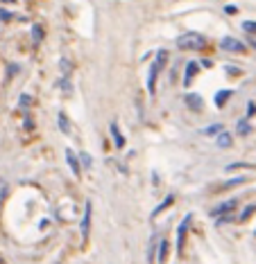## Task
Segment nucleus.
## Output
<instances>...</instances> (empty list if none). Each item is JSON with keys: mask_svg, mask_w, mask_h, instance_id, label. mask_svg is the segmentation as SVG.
I'll list each match as a JSON object with an SVG mask.
<instances>
[{"mask_svg": "<svg viewBox=\"0 0 256 264\" xmlns=\"http://www.w3.org/2000/svg\"><path fill=\"white\" fill-rule=\"evenodd\" d=\"M166 63H168V52H166V50H159V52H156L154 63L150 66V70H148V93H150V95L156 93V77H159V72L164 70Z\"/></svg>", "mask_w": 256, "mask_h": 264, "instance_id": "f257e3e1", "label": "nucleus"}, {"mask_svg": "<svg viewBox=\"0 0 256 264\" xmlns=\"http://www.w3.org/2000/svg\"><path fill=\"white\" fill-rule=\"evenodd\" d=\"M206 45V36L197 34V32H186V34L177 36V47L179 50H202Z\"/></svg>", "mask_w": 256, "mask_h": 264, "instance_id": "f03ea898", "label": "nucleus"}, {"mask_svg": "<svg viewBox=\"0 0 256 264\" xmlns=\"http://www.w3.org/2000/svg\"><path fill=\"white\" fill-rule=\"evenodd\" d=\"M220 47L227 52H234V55H245V52H247V45H245L243 41L234 39V36H224L220 41Z\"/></svg>", "mask_w": 256, "mask_h": 264, "instance_id": "7ed1b4c3", "label": "nucleus"}, {"mask_svg": "<svg viewBox=\"0 0 256 264\" xmlns=\"http://www.w3.org/2000/svg\"><path fill=\"white\" fill-rule=\"evenodd\" d=\"M191 215H186L184 221L179 224V228H177V253L179 255H184V244H186V233H188V226H191Z\"/></svg>", "mask_w": 256, "mask_h": 264, "instance_id": "20e7f679", "label": "nucleus"}, {"mask_svg": "<svg viewBox=\"0 0 256 264\" xmlns=\"http://www.w3.org/2000/svg\"><path fill=\"white\" fill-rule=\"evenodd\" d=\"M238 208V199H229V201H224L220 205H216V208L211 210V215L213 217H220V215H229V213H234V210Z\"/></svg>", "mask_w": 256, "mask_h": 264, "instance_id": "39448f33", "label": "nucleus"}, {"mask_svg": "<svg viewBox=\"0 0 256 264\" xmlns=\"http://www.w3.org/2000/svg\"><path fill=\"white\" fill-rule=\"evenodd\" d=\"M184 102H186V107L191 111H202V109H204V99H202L200 95H195V93H186L184 95Z\"/></svg>", "mask_w": 256, "mask_h": 264, "instance_id": "423d86ee", "label": "nucleus"}, {"mask_svg": "<svg viewBox=\"0 0 256 264\" xmlns=\"http://www.w3.org/2000/svg\"><path fill=\"white\" fill-rule=\"evenodd\" d=\"M91 210H93L91 201H86L84 217H82V237H84V240H88V230H91Z\"/></svg>", "mask_w": 256, "mask_h": 264, "instance_id": "0eeeda50", "label": "nucleus"}, {"mask_svg": "<svg viewBox=\"0 0 256 264\" xmlns=\"http://www.w3.org/2000/svg\"><path fill=\"white\" fill-rule=\"evenodd\" d=\"M66 161H68V165H71L73 174H75V176H80V174H82V165H80V161H77V156L73 154L71 149H66Z\"/></svg>", "mask_w": 256, "mask_h": 264, "instance_id": "6e6552de", "label": "nucleus"}, {"mask_svg": "<svg viewBox=\"0 0 256 264\" xmlns=\"http://www.w3.org/2000/svg\"><path fill=\"white\" fill-rule=\"evenodd\" d=\"M197 70H200V63H197V61H191V63L186 66V77H184V84H186V86L193 82V77L197 75Z\"/></svg>", "mask_w": 256, "mask_h": 264, "instance_id": "1a4fd4ad", "label": "nucleus"}, {"mask_svg": "<svg viewBox=\"0 0 256 264\" xmlns=\"http://www.w3.org/2000/svg\"><path fill=\"white\" fill-rule=\"evenodd\" d=\"M109 129H111V136H113V142H116V147H118V149H123V147H125V136L120 134L118 124L111 122V126H109Z\"/></svg>", "mask_w": 256, "mask_h": 264, "instance_id": "9d476101", "label": "nucleus"}, {"mask_svg": "<svg viewBox=\"0 0 256 264\" xmlns=\"http://www.w3.org/2000/svg\"><path fill=\"white\" fill-rule=\"evenodd\" d=\"M159 264H166V260H168V251H170V244L168 240H159Z\"/></svg>", "mask_w": 256, "mask_h": 264, "instance_id": "9b49d317", "label": "nucleus"}, {"mask_svg": "<svg viewBox=\"0 0 256 264\" xmlns=\"http://www.w3.org/2000/svg\"><path fill=\"white\" fill-rule=\"evenodd\" d=\"M231 134H227V131H220L218 134V147H222V149H227V147H231Z\"/></svg>", "mask_w": 256, "mask_h": 264, "instance_id": "f8f14e48", "label": "nucleus"}, {"mask_svg": "<svg viewBox=\"0 0 256 264\" xmlns=\"http://www.w3.org/2000/svg\"><path fill=\"white\" fill-rule=\"evenodd\" d=\"M231 93H234V91H220V93H218V95H216V107L222 109L224 104H227V99L231 97Z\"/></svg>", "mask_w": 256, "mask_h": 264, "instance_id": "ddd939ff", "label": "nucleus"}, {"mask_svg": "<svg viewBox=\"0 0 256 264\" xmlns=\"http://www.w3.org/2000/svg\"><path fill=\"white\" fill-rule=\"evenodd\" d=\"M172 201H175V197H168V199H166V201H164V203H161V205H159V208H156V210H154V213H152V219H156V217H159V215H161V213H164V210H166V208H168V205H172Z\"/></svg>", "mask_w": 256, "mask_h": 264, "instance_id": "4468645a", "label": "nucleus"}, {"mask_svg": "<svg viewBox=\"0 0 256 264\" xmlns=\"http://www.w3.org/2000/svg\"><path fill=\"white\" fill-rule=\"evenodd\" d=\"M247 181V176H238V178H231V181H227L222 186V190H229V188H236V186H243V183Z\"/></svg>", "mask_w": 256, "mask_h": 264, "instance_id": "2eb2a0df", "label": "nucleus"}, {"mask_svg": "<svg viewBox=\"0 0 256 264\" xmlns=\"http://www.w3.org/2000/svg\"><path fill=\"white\" fill-rule=\"evenodd\" d=\"M59 129L64 131V134H68V131H71V126H68V118H66L64 111H59Z\"/></svg>", "mask_w": 256, "mask_h": 264, "instance_id": "dca6fc26", "label": "nucleus"}, {"mask_svg": "<svg viewBox=\"0 0 256 264\" xmlns=\"http://www.w3.org/2000/svg\"><path fill=\"white\" fill-rule=\"evenodd\" d=\"M156 246H159V240H152V244H150V251H148V264H152L154 262V253H156Z\"/></svg>", "mask_w": 256, "mask_h": 264, "instance_id": "f3484780", "label": "nucleus"}, {"mask_svg": "<svg viewBox=\"0 0 256 264\" xmlns=\"http://www.w3.org/2000/svg\"><path fill=\"white\" fill-rule=\"evenodd\" d=\"M59 66H61V72H64V77H68L71 72H73V63H71L68 59H61Z\"/></svg>", "mask_w": 256, "mask_h": 264, "instance_id": "a211bd4d", "label": "nucleus"}, {"mask_svg": "<svg viewBox=\"0 0 256 264\" xmlns=\"http://www.w3.org/2000/svg\"><path fill=\"white\" fill-rule=\"evenodd\" d=\"M32 39L43 41V28H41V25H32Z\"/></svg>", "mask_w": 256, "mask_h": 264, "instance_id": "6ab92c4d", "label": "nucleus"}, {"mask_svg": "<svg viewBox=\"0 0 256 264\" xmlns=\"http://www.w3.org/2000/svg\"><path fill=\"white\" fill-rule=\"evenodd\" d=\"M249 131H252V129H249L247 120H240V122H238V134H240V136H247Z\"/></svg>", "mask_w": 256, "mask_h": 264, "instance_id": "aec40b11", "label": "nucleus"}, {"mask_svg": "<svg viewBox=\"0 0 256 264\" xmlns=\"http://www.w3.org/2000/svg\"><path fill=\"white\" fill-rule=\"evenodd\" d=\"M254 213H256V205H247V208H245V213L240 215V221H247V219L252 217Z\"/></svg>", "mask_w": 256, "mask_h": 264, "instance_id": "412c9836", "label": "nucleus"}, {"mask_svg": "<svg viewBox=\"0 0 256 264\" xmlns=\"http://www.w3.org/2000/svg\"><path fill=\"white\" fill-rule=\"evenodd\" d=\"M220 131H222V124H211V126H206V129H204V134L213 136V134H220Z\"/></svg>", "mask_w": 256, "mask_h": 264, "instance_id": "4be33fe9", "label": "nucleus"}, {"mask_svg": "<svg viewBox=\"0 0 256 264\" xmlns=\"http://www.w3.org/2000/svg\"><path fill=\"white\" fill-rule=\"evenodd\" d=\"M18 104H20V107H23V109H28L30 104H32V97H30V95H20Z\"/></svg>", "mask_w": 256, "mask_h": 264, "instance_id": "5701e85b", "label": "nucleus"}, {"mask_svg": "<svg viewBox=\"0 0 256 264\" xmlns=\"http://www.w3.org/2000/svg\"><path fill=\"white\" fill-rule=\"evenodd\" d=\"M243 167H247V170H252V165H247V163H234V165H229L227 170L234 172V170H243Z\"/></svg>", "mask_w": 256, "mask_h": 264, "instance_id": "b1692460", "label": "nucleus"}, {"mask_svg": "<svg viewBox=\"0 0 256 264\" xmlns=\"http://www.w3.org/2000/svg\"><path fill=\"white\" fill-rule=\"evenodd\" d=\"M80 161H82V165L84 167H91V156L88 154H80Z\"/></svg>", "mask_w": 256, "mask_h": 264, "instance_id": "393cba45", "label": "nucleus"}, {"mask_svg": "<svg viewBox=\"0 0 256 264\" xmlns=\"http://www.w3.org/2000/svg\"><path fill=\"white\" fill-rule=\"evenodd\" d=\"M243 30H245V32H256V23H249V20H245V23H243Z\"/></svg>", "mask_w": 256, "mask_h": 264, "instance_id": "a878e982", "label": "nucleus"}, {"mask_svg": "<svg viewBox=\"0 0 256 264\" xmlns=\"http://www.w3.org/2000/svg\"><path fill=\"white\" fill-rule=\"evenodd\" d=\"M7 70H9V72H7V77H14V75H16V70H18V66H16V63H12V66H9Z\"/></svg>", "mask_w": 256, "mask_h": 264, "instance_id": "bb28decb", "label": "nucleus"}, {"mask_svg": "<svg viewBox=\"0 0 256 264\" xmlns=\"http://www.w3.org/2000/svg\"><path fill=\"white\" fill-rule=\"evenodd\" d=\"M254 113H256V104L249 102V104H247V115H254Z\"/></svg>", "mask_w": 256, "mask_h": 264, "instance_id": "cd10ccee", "label": "nucleus"}, {"mask_svg": "<svg viewBox=\"0 0 256 264\" xmlns=\"http://www.w3.org/2000/svg\"><path fill=\"white\" fill-rule=\"evenodd\" d=\"M9 18H12V14H9V12H3V9H0V20H9Z\"/></svg>", "mask_w": 256, "mask_h": 264, "instance_id": "c85d7f7f", "label": "nucleus"}, {"mask_svg": "<svg viewBox=\"0 0 256 264\" xmlns=\"http://www.w3.org/2000/svg\"><path fill=\"white\" fill-rule=\"evenodd\" d=\"M224 12H227V14H236V12H238V9H236V7H234V5H227V7H224Z\"/></svg>", "mask_w": 256, "mask_h": 264, "instance_id": "c756f323", "label": "nucleus"}, {"mask_svg": "<svg viewBox=\"0 0 256 264\" xmlns=\"http://www.w3.org/2000/svg\"><path fill=\"white\" fill-rule=\"evenodd\" d=\"M3 3H14V0H3Z\"/></svg>", "mask_w": 256, "mask_h": 264, "instance_id": "7c9ffc66", "label": "nucleus"}, {"mask_svg": "<svg viewBox=\"0 0 256 264\" xmlns=\"http://www.w3.org/2000/svg\"><path fill=\"white\" fill-rule=\"evenodd\" d=\"M0 264H5V262H3V260H0Z\"/></svg>", "mask_w": 256, "mask_h": 264, "instance_id": "2f4dec72", "label": "nucleus"}]
</instances>
